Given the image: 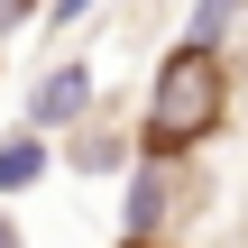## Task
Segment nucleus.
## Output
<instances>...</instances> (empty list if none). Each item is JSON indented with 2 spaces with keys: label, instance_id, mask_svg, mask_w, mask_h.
Listing matches in <instances>:
<instances>
[{
  "label": "nucleus",
  "instance_id": "6",
  "mask_svg": "<svg viewBox=\"0 0 248 248\" xmlns=\"http://www.w3.org/2000/svg\"><path fill=\"white\" fill-rule=\"evenodd\" d=\"M129 248H166V239H129Z\"/></svg>",
  "mask_w": 248,
  "mask_h": 248
},
{
  "label": "nucleus",
  "instance_id": "4",
  "mask_svg": "<svg viewBox=\"0 0 248 248\" xmlns=\"http://www.w3.org/2000/svg\"><path fill=\"white\" fill-rule=\"evenodd\" d=\"M83 9H101V0H46V18H55V28H74Z\"/></svg>",
  "mask_w": 248,
  "mask_h": 248
},
{
  "label": "nucleus",
  "instance_id": "1",
  "mask_svg": "<svg viewBox=\"0 0 248 248\" xmlns=\"http://www.w3.org/2000/svg\"><path fill=\"white\" fill-rule=\"evenodd\" d=\"M221 120H230V64H221V46H193V37H184V46L156 64V92H147L138 147H147L156 166H175V156H193Z\"/></svg>",
  "mask_w": 248,
  "mask_h": 248
},
{
  "label": "nucleus",
  "instance_id": "5",
  "mask_svg": "<svg viewBox=\"0 0 248 248\" xmlns=\"http://www.w3.org/2000/svg\"><path fill=\"white\" fill-rule=\"evenodd\" d=\"M18 9H28V0H0V28H9V18H18Z\"/></svg>",
  "mask_w": 248,
  "mask_h": 248
},
{
  "label": "nucleus",
  "instance_id": "3",
  "mask_svg": "<svg viewBox=\"0 0 248 248\" xmlns=\"http://www.w3.org/2000/svg\"><path fill=\"white\" fill-rule=\"evenodd\" d=\"M37 175H46V138L28 129V138H9V147H0V193H18V184H37Z\"/></svg>",
  "mask_w": 248,
  "mask_h": 248
},
{
  "label": "nucleus",
  "instance_id": "2",
  "mask_svg": "<svg viewBox=\"0 0 248 248\" xmlns=\"http://www.w3.org/2000/svg\"><path fill=\"white\" fill-rule=\"evenodd\" d=\"M83 101H92V74H83V64H55V74L37 83V101H28V129L46 138V129H55V120H74Z\"/></svg>",
  "mask_w": 248,
  "mask_h": 248
},
{
  "label": "nucleus",
  "instance_id": "7",
  "mask_svg": "<svg viewBox=\"0 0 248 248\" xmlns=\"http://www.w3.org/2000/svg\"><path fill=\"white\" fill-rule=\"evenodd\" d=\"M0 248H9V230H0Z\"/></svg>",
  "mask_w": 248,
  "mask_h": 248
}]
</instances>
